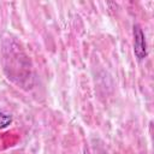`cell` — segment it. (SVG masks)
I'll use <instances>...</instances> for the list:
<instances>
[{
  "label": "cell",
  "instance_id": "1",
  "mask_svg": "<svg viewBox=\"0 0 154 154\" xmlns=\"http://www.w3.org/2000/svg\"><path fill=\"white\" fill-rule=\"evenodd\" d=\"M134 54L140 61L143 60L148 54L146 36H144L142 28L138 24L134 25Z\"/></svg>",
  "mask_w": 154,
  "mask_h": 154
},
{
  "label": "cell",
  "instance_id": "2",
  "mask_svg": "<svg viewBox=\"0 0 154 154\" xmlns=\"http://www.w3.org/2000/svg\"><path fill=\"white\" fill-rule=\"evenodd\" d=\"M11 123H12V117L10 114H6V113L0 112V129L7 128Z\"/></svg>",
  "mask_w": 154,
  "mask_h": 154
}]
</instances>
